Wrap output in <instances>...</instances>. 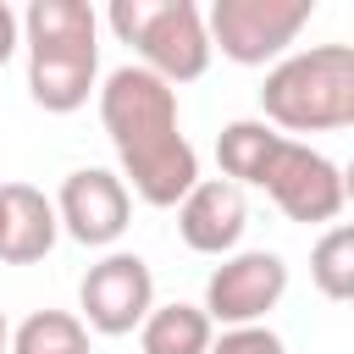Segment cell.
Here are the masks:
<instances>
[{"mask_svg": "<svg viewBox=\"0 0 354 354\" xmlns=\"http://www.w3.org/2000/svg\"><path fill=\"white\" fill-rule=\"evenodd\" d=\"M94 100H100V127L122 160V188L155 210H177V199L199 183V155L183 133L177 88H166L160 77L127 61L105 72Z\"/></svg>", "mask_w": 354, "mask_h": 354, "instance_id": "1", "label": "cell"}, {"mask_svg": "<svg viewBox=\"0 0 354 354\" xmlns=\"http://www.w3.org/2000/svg\"><path fill=\"white\" fill-rule=\"evenodd\" d=\"M28 94L50 116H72L100 88V17L83 0H33L22 17Z\"/></svg>", "mask_w": 354, "mask_h": 354, "instance_id": "2", "label": "cell"}, {"mask_svg": "<svg viewBox=\"0 0 354 354\" xmlns=\"http://www.w3.org/2000/svg\"><path fill=\"white\" fill-rule=\"evenodd\" d=\"M260 122L288 133H337L354 122V50L310 44L288 50L260 83Z\"/></svg>", "mask_w": 354, "mask_h": 354, "instance_id": "3", "label": "cell"}, {"mask_svg": "<svg viewBox=\"0 0 354 354\" xmlns=\"http://www.w3.org/2000/svg\"><path fill=\"white\" fill-rule=\"evenodd\" d=\"M105 22L122 44L138 50L133 66H144L166 88L210 72L216 50H210V33H205V11L194 0H111Z\"/></svg>", "mask_w": 354, "mask_h": 354, "instance_id": "4", "label": "cell"}, {"mask_svg": "<svg viewBox=\"0 0 354 354\" xmlns=\"http://www.w3.org/2000/svg\"><path fill=\"white\" fill-rule=\"evenodd\" d=\"M310 17L315 0H216L205 11V33L232 66H277Z\"/></svg>", "mask_w": 354, "mask_h": 354, "instance_id": "5", "label": "cell"}, {"mask_svg": "<svg viewBox=\"0 0 354 354\" xmlns=\"http://www.w3.org/2000/svg\"><path fill=\"white\" fill-rule=\"evenodd\" d=\"M260 188L271 194V205L288 216V221H304V227H326L343 216L348 205V183H343V166L326 160L321 149L299 144V138H277L266 171H260Z\"/></svg>", "mask_w": 354, "mask_h": 354, "instance_id": "6", "label": "cell"}, {"mask_svg": "<svg viewBox=\"0 0 354 354\" xmlns=\"http://www.w3.org/2000/svg\"><path fill=\"white\" fill-rule=\"evenodd\" d=\"M288 293V260L277 249H232L205 277V321L210 326H266V315Z\"/></svg>", "mask_w": 354, "mask_h": 354, "instance_id": "7", "label": "cell"}, {"mask_svg": "<svg viewBox=\"0 0 354 354\" xmlns=\"http://www.w3.org/2000/svg\"><path fill=\"white\" fill-rule=\"evenodd\" d=\"M77 321L100 337H127L144 326V315L155 310V271L144 254L111 249L105 260H94L77 282Z\"/></svg>", "mask_w": 354, "mask_h": 354, "instance_id": "8", "label": "cell"}, {"mask_svg": "<svg viewBox=\"0 0 354 354\" xmlns=\"http://www.w3.org/2000/svg\"><path fill=\"white\" fill-rule=\"evenodd\" d=\"M50 205H55L61 232H66L72 243H83V249H111V243L127 232V221H133V194H127L122 177L105 171V166H77V171H66V177H61V194H55Z\"/></svg>", "mask_w": 354, "mask_h": 354, "instance_id": "9", "label": "cell"}, {"mask_svg": "<svg viewBox=\"0 0 354 354\" xmlns=\"http://www.w3.org/2000/svg\"><path fill=\"white\" fill-rule=\"evenodd\" d=\"M249 227V199L243 188H232L227 177H199L183 199H177V238L194 254H232L238 238Z\"/></svg>", "mask_w": 354, "mask_h": 354, "instance_id": "10", "label": "cell"}, {"mask_svg": "<svg viewBox=\"0 0 354 354\" xmlns=\"http://www.w3.org/2000/svg\"><path fill=\"white\" fill-rule=\"evenodd\" d=\"M61 221L44 188L33 183H0V266H33L55 249Z\"/></svg>", "mask_w": 354, "mask_h": 354, "instance_id": "11", "label": "cell"}, {"mask_svg": "<svg viewBox=\"0 0 354 354\" xmlns=\"http://www.w3.org/2000/svg\"><path fill=\"white\" fill-rule=\"evenodd\" d=\"M277 127H266L260 116H238V122H227L221 133H216V160H221V177L232 183V188H260V171H266V160H271V149H277Z\"/></svg>", "mask_w": 354, "mask_h": 354, "instance_id": "12", "label": "cell"}, {"mask_svg": "<svg viewBox=\"0 0 354 354\" xmlns=\"http://www.w3.org/2000/svg\"><path fill=\"white\" fill-rule=\"evenodd\" d=\"M210 337H216V326L205 321V310L183 304V299L155 304L144 315V326H138V348L144 354H210Z\"/></svg>", "mask_w": 354, "mask_h": 354, "instance_id": "13", "label": "cell"}, {"mask_svg": "<svg viewBox=\"0 0 354 354\" xmlns=\"http://www.w3.org/2000/svg\"><path fill=\"white\" fill-rule=\"evenodd\" d=\"M11 354H88V326L72 310H33L11 326Z\"/></svg>", "mask_w": 354, "mask_h": 354, "instance_id": "14", "label": "cell"}, {"mask_svg": "<svg viewBox=\"0 0 354 354\" xmlns=\"http://www.w3.org/2000/svg\"><path fill=\"white\" fill-rule=\"evenodd\" d=\"M310 282H315L332 304L354 299V227H348V221H332V227L315 238V249H310Z\"/></svg>", "mask_w": 354, "mask_h": 354, "instance_id": "15", "label": "cell"}, {"mask_svg": "<svg viewBox=\"0 0 354 354\" xmlns=\"http://www.w3.org/2000/svg\"><path fill=\"white\" fill-rule=\"evenodd\" d=\"M210 354H288V343L271 326H227L221 337H210Z\"/></svg>", "mask_w": 354, "mask_h": 354, "instance_id": "16", "label": "cell"}, {"mask_svg": "<svg viewBox=\"0 0 354 354\" xmlns=\"http://www.w3.org/2000/svg\"><path fill=\"white\" fill-rule=\"evenodd\" d=\"M17 50H22V22H17V11L0 0V66H6Z\"/></svg>", "mask_w": 354, "mask_h": 354, "instance_id": "17", "label": "cell"}, {"mask_svg": "<svg viewBox=\"0 0 354 354\" xmlns=\"http://www.w3.org/2000/svg\"><path fill=\"white\" fill-rule=\"evenodd\" d=\"M0 354H11V321H6V310H0Z\"/></svg>", "mask_w": 354, "mask_h": 354, "instance_id": "18", "label": "cell"}]
</instances>
